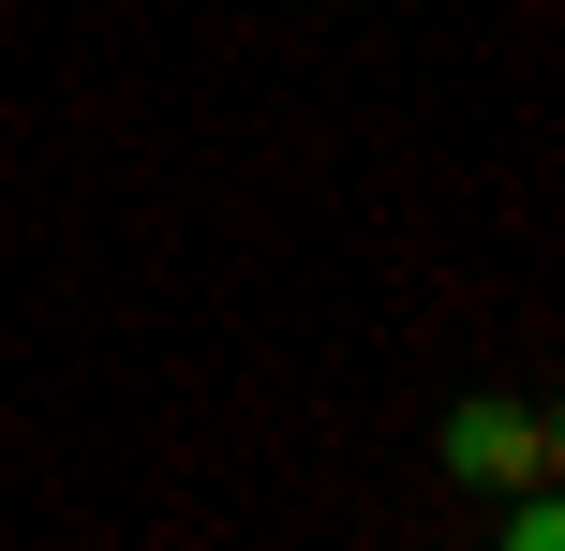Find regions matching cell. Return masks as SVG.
I'll use <instances>...</instances> for the list:
<instances>
[{
  "label": "cell",
  "mask_w": 565,
  "mask_h": 551,
  "mask_svg": "<svg viewBox=\"0 0 565 551\" xmlns=\"http://www.w3.org/2000/svg\"><path fill=\"white\" fill-rule=\"evenodd\" d=\"M447 463H461V477H521V492H536V477H551V417L461 403V417H447Z\"/></svg>",
  "instance_id": "obj_1"
},
{
  "label": "cell",
  "mask_w": 565,
  "mask_h": 551,
  "mask_svg": "<svg viewBox=\"0 0 565 551\" xmlns=\"http://www.w3.org/2000/svg\"><path fill=\"white\" fill-rule=\"evenodd\" d=\"M507 551H565V537H551V507H521V522H507Z\"/></svg>",
  "instance_id": "obj_2"
}]
</instances>
